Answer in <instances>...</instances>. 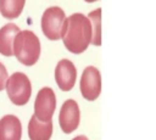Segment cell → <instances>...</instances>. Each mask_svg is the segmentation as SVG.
<instances>
[{"label": "cell", "instance_id": "obj_7", "mask_svg": "<svg viewBox=\"0 0 156 140\" xmlns=\"http://www.w3.org/2000/svg\"><path fill=\"white\" fill-rule=\"evenodd\" d=\"M80 122V110L76 100L68 99L66 100L58 113V124L61 130L65 134L73 133L78 127Z\"/></svg>", "mask_w": 156, "mask_h": 140}, {"label": "cell", "instance_id": "obj_13", "mask_svg": "<svg viewBox=\"0 0 156 140\" xmlns=\"http://www.w3.org/2000/svg\"><path fill=\"white\" fill-rule=\"evenodd\" d=\"M101 12L102 10L100 7L90 11L87 16L91 22L93 27V38H91V45L94 46H101Z\"/></svg>", "mask_w": 156, "mask_h": 140}, {"label": "cell", "instance_id": "obj_6", "mask_svg": "<svg viewBox=\"0 0 156 140\" xmlns=\"http://www.w3.org/2000/svg\"><path fill=\"white\" fill-rule=\"evenodd\" d=\"M56 108V96L51 88L44 86L41 88L34 101V114L38 119L43 122H48L52 119L54 112Z\"/></svg>", "mask_w": 156, "mask_h": 140}, {"label": "cell", "instance_id": "obj_16", "mask_svg": "<svg viewBox=\"0 0 156 140\" xmlns=\"http://www.w3.org/2000/svg\"><path fill=\"white\" fill-rule=\"evenodd\" d=\"M85 2H88V4H93V2H96V1H99V0H84Z\"/></svg>", "mask_w": 156, "mask_h": 140}, {"label": "cell", "instance_id": "obj_5", "mask_svg": "<svg viewBox=\"0 0 156 140\" xmlns=\"http://www.w3.org/2000/svg\"><path fill=\"white\" fill-rule=\"evenodd\" d=\"M80 94L87 101H95L101 94V74L95 66H87L79 80Z\"/></svg>", "mask_w": 156, "mask_h": 140}, {"label": "cell", "instance_id": "obj_14", "mask_svg": "<svg viewBox=\"0 0 156 140\" xmlns=\"http://www.w3.org/2000/svg\"><path fill=\"white\" fill-rule=\"evenodd\" d=\"M7 79H9L7 69H6V67L0 62V91H2V90L5 89Z\"/></svg>", "mask_w": 156, "mask_h": 140}, {"label": "cell", "instance_id": "obj_2", "mask_svg": "<svg viewBox=\"0 0 156 140\" xmlns=\"http://www.w3.org/2000/svg\"><path fill=\"white\" fill-rule=\"evenodd\" d=\"M40 40L29 29L20 30L13 40V56L24 66H33L40 57Z\"/></svg>", "mask_w": 156, "mask_h": 140}, {"label": "cell", "instance_id": "obj_12", "mask_svg": "<svg viewBox=\"0 0 156 140\" xmlns=\"http://www.w3.org/2000/svg\"><path fill=\"white\" fill-rule=\"evenodd\" d=\"M26 0H0V13L7 19L20 17L23 11Z\"/></svg>", "mask_w": 156, "mask_h": 140}, {"label": "cell", "instance_id": "obj_10", "mask_svg": "<svg viewBox=\"0 0 156 140\" xmlns=\"http://www.w3.org/2000/svg\"><path fill=\"white\" fill-rule=\"evenodd\" d=\"M52 129V121L43 122L33 114L28 123V136L30 140H50Z\"/></svg>", "mask_w": 156, "mask_h": 140}, {"label": "cell", "instance_id": "obj_15", "mask_svg": "<svg viewBox=\"0 0 156 140\" xmlns=\"http://www.w3.org/2000/svg\"><path fill=\"white\" fill-rule=\"evenodd\" d=\"M72 140H89L85 135H78V136H76V138H73Z\"/></svg>", "mask_w": 156, "mask_h": 140}, {"label": "cell", "instance_id": "obj_11", "mask_svg": "<svg viewBox=\"0 0 156 140\" xmlns=\"http://www.w3.org/2000/svg\"><path fill=\"white\" fill-rule=\"evenodd\" d=\"M20 27L15 23H6L0 28V54L4 56H13V40L20 33Z\"/></svg>", "mask_w": 156, "mask_h": 140}, {"label": "cell", "instance_id": "obj_8", "mask_svg": "<svg viewBox=\"0 0 156 140\" xmlns=\"http://www.w3.org/2000/svg\"><path fill=\"white\" fill-rule=\"evenodd\" d=\"M77 68L68 58H62L55 67V82L62 91H69L76 85Z\"/></svg>", "mask_w": 156, "mask_h": 140}, {"label": "cell", "instance_id": "obj_4", "mask_svg": "<svg viewBox=\"0 0 156 140\" xmlns=\"http://www.w3.org/2000/svg\"><path fill=\"white\" fill-rule=\"evenodd\" d=\"M66 13L60 6H50L41 15V32L49 40H58L62 37Z\"/></svg>", "mask_w": 156, "mask_h": 140}, {"label": "cell", "instance_id": "obj_3", "mask_svg": "<svg viewBox=\"0 0 156 140\" xmlns=\"http://www.w3.org/2000/svg\"><path fill=\"white\" fill-rule=\"evenodd\" d=\"M10 101L16 106L26 105L32 95V84L29 78L22 72L12 73L5 86Z\"/></svg>", "mask_w": 156, "mask_h": 140}, {"label": "cell", "instance_id": "obj_9", "mask_svg": "<svg viewBox=\"0 0 156 140\" xmlns=\"http://www.w3.org/2000/svg\"><path fill=\"white\" fill-rule=\"evenodd\" d=\"M22 124L13 114H6L0 119V140H21Z\"/></svg>", "mask_w": 156, "mask_h": 140}, {"label": "cell", "instance_id": "obj_1", "mask_svg": "<svg viewBox=\"0 0 156 140\" xmlns=\"http://www.w3.org/2000/svg\"><path fill=\"white\" fill-rule=\"evenodd\" d=\"M91 38L93 27L87 15L82 12H74L66 17L61 39L63 46L69 52L74 55L84 52L91 44Z\"/></svg>", "mask_w": 156, "mask_h": 140}]
</instances>
